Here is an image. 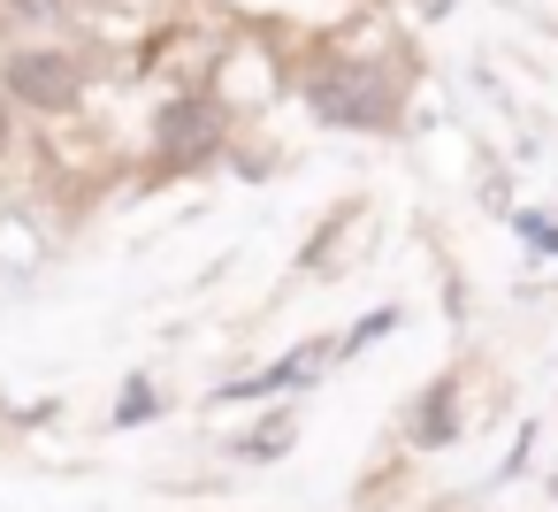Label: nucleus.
Listing matches in <instances>:
<instances>
[{"instance_id": "f257e3e1", "label": "nucleus", "mask_w": 558, "mask_h": 512, "mask_svg": "<svg viewBox=\"0 0 558 512\" xmlns=\"http://www.w3.org/2000/svg\"><path fill=\"white\" fill-rule=\"evenodd\" d=\"M0 93L9 108H39V115H70L85 100V70L62 54V47H24L0 62Z\"/></svg>"}, {"instance_id": "f03ea898", "label": "nucleus", "mask_w": 558, "mask_h": 512, "mask_svg": "<svg viewBox=\"0 0 558 512\" xmlns=\"http://www.w3.org/2000/svg\"><path fill=\"white\" fill-rule=\"evenodd\" d=\"M306 100H314V115H322V123H352V131L390 123V85H383V70H360V62L322 70V77L306 85Z\"/></svg>"}, {"instance_id": "7ed1b4c3", "label": "nucleus", "mask_w": 558, "mask_h": 512, "mask_svg": "<svg viewBox=\"0 0 558 512\" xmlns=\"http://www.w3.org/2000/svg\"><path fill=\"white\" fill-rule=\"evenodd\" d=\"M215 138H222V108H215V100H177V108H161V146H177V161L215 154Z\"/></svg>"}, {"instance_id": "20e7f679", "label": "nucleus", "mask_w": 558, "mask_h": 512, "mask_svg": "<svg viewBox=\"0 0 558 512\" xmlns=\"http://www.w3.org/2000/svg\"><path fill=\"white\" fill-rule=\"evenodd\" d=\"M337 359V344H306V352H291V359H276L268 375H253V382H238L230 398H268V390H299V382H314L322 367Z\"/></svg>"}, {"instance_id": "39448f33", "label": "nucleus", "mask_w": 558, "mask_h": 512, "mask_svg": "<svg viewBox=\"0 0 558 512\" xmlns=\"http://www.w3.org/2000/svg\"><path fill=\"white\" fill-rule=\"evenodd\" d=\"M291 436H299V420H291V413H268V420H260V428H253V436L238 443V459H276V451H283Z\"/></svg>"}, {"instance_id": "423d86ee", "label": "nucleus", "mask_w": 558, "mask_h": 512, "mask_svg": "<svg viewBox=\"0 0 558 512\" xmlns=\"http://www.w3.org/2000/svg\"><path fill=\"white\" fill-rule=\"evenodd\" d=\"M451 428H459V413H451V382H436L428 405H421V428H413V436H421V443H444Z\"/></svg>"}, {"instance_id": "0eeeda50", "label": "nucleus", "mask_w": 558, "mask_h": 512, "mask_svg": "<svg viewBox=\"0 0 558 512\" xmlns=\"http://www.w3.org/2000/svg\"><path fill=\"white\" fill-rule=\"evenodd\" d=\"M16 24H39V32H62L70 24V0H0Z\"/></svg>"}, {"instance_id": "6e6552de", "label": "nucleus", "mask_w": 558, "mask_h": 512, "mask_svg": "<svg viewBox=\"0 0 558 512\" xmlns=\"http://www.w3.org/2000/svg\"><path fill=\"white\" fill-rule=\"evenodd\" d=\"M0 154H9V93H0Z\"/></svg>"}]
</instances>
